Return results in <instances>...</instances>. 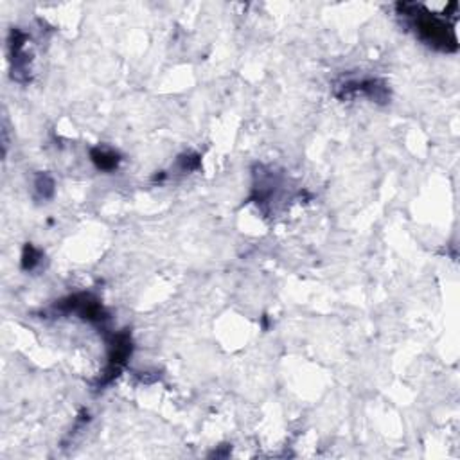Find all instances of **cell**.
<instances>
[{
  "label": "cell",
  "instance_id": "cell-1",
  "mask_svg": "<svg viewBox=\"0 0 460 460\" xmlns=\"http://www.w3.org/2000/svg\"><path fill=\"white\" fill-rule=\"evenodd\" d=\"M418 28L430 43L446 47V43H448V29H446V25L442 22H439L437 18H421L418 22Z\"/></svg>",
  "mask_w": 460,
  "mask_h": 460
}]
</instances>
